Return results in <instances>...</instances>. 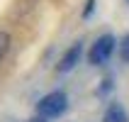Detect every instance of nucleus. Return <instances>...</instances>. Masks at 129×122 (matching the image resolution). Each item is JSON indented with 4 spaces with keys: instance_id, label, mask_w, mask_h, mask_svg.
<instances>
[{
    "instance_id": "7",
    "label": "nucleus",
    "mask_w": 129,
    "mask_h": 122,
    "mask_svg": "<svg viewBox=\"0 0 129 122\" xmlns=\"http://www.w3.org/2000/svg\"><path fill=\"white\" fill-rule=\"evenodd\" d=\"M110 88H112V81H110V78H105V81H102V86H100V90H98V93H100V95H105V93H110Z\"/></svg>"
},
{
    "instance_id": "5",
    "label": "nucleus",
    "mask_w": 129,
    "mask_h": 122,
    "mask_svg": "<svg viewBox=\"0 0 129 122\" xmlns=\"http://www.w3.org/2000/svg\"><path fill=\"white\" fill-rule=\"evenodd\" d=\"M10 46H12V37H10V32H5V29H0V61L7 56V51H10Z\"/></svg>"
},
{
    "instance_id": "10",
    "label": "nucleus",
    "mask_w": 129,
    "mask_h": 122,
    "mask_svg": "<svg viewBox=\"0 0 129 122\" xmlns=\"http://www.w3.org/2000/svg\"><path fill=\"white\" fill-rule=\"evenodd\" d=\"M127 3H129V0H127Z\"/></svg>"
},
{
    "instance_id": "9",
    "label": "nucleus",
    "mask_w": 129,
    "mask_h": 122,
    "mask_svg": "<svg viewBox=\"0 0 129 122\" xmlns=\"http://www.w3.org/2000/svg\"><path fill=\"white\" fill-rule=\"evenodd\" d=\"M27 122H49V120H46V117H42V115H37V117H29Z\"/></svg>"
},
{
    "instance_id": "2",
    "label": "nucleus",
    "mask_w": 129,
    "mask_h": 122,
    "mask_svg": "<svg viewBox=\"0 0 129 122\" xmlns=\"http://www.w3.org/2000/svg\"><path fill=\"white\" fill-rule=\"evenodd\" d=\"M115 49H117V39H115V37H112V34H100L93 42L90 51H88V64H90V66L107 64V59L115 54Z\"/></svg>"
},
{
    "instance_id": "4",
    "label": "nucleus",
    "mask_w": 129,
    "mask_h": 122,
    "mask_svg": "<svg viewBox=\"0 0 129 122\" xmlns=\"http://www.w3.org/2000/svg\"><path fill=\"white\" fill-rule=\"evenodd\" d=\"M102 122H129L127 110H124L119 103H112V105L105 110V117H102Z\"/></svg>"
},
{
    "instance_id": "3",
    "label": "nucleus",
    "mask_w": 129,
    "mask_h": 122,
    "mask_svg": "<svg viewBox=\"0 0 129 122\" xmlns=\"http://www.w3.org/2000/svg\"><path fill=\"white\" fill-rule=\"evenodd\" d=\"M80 56H83V42H73L68 49L63 51V56L58 59V64H56V71L58 73H71L76 66H78Z\"/></svg>"
},
{
    "instance_id": "6",
    "label": "nucleus",
    "mask_w": 129,
    "mask_h": 122,
    "mask_svg": "<svg viewBox=\"0 0 129 122\" xmlns=\"http://www.w3.org/2000/svg\"><path fill=\"white\" fill-rule=\"evenodd\" d=\"M117 49H119V59L122 61H129V34L122 37V42L117 44Z\"/></svg>"
},
{
    "instance_id": "8",
    "label": "nucleus",
    "mask_w": 129,
    "mask_h": 122,
    "mask_svg": "<svg viewBox=\"0 0 129 122\" xmlns=\"http://www.w3.org/2000/svg\"><path fill=\"white\" fill-rule=\"evenodd\" d=\"M93 7H95V0H88V3H85V10H83V17H90Z\"/></svg>"
},
{
    "instance_id": "1",
    "label": "nucleus",
    "mask_w": 129,
    "mask_h": 122,
    "mask_svg": "<svg viewBox=\"0 0 129 122\" xmlns=\"http://www.w3.org/2000/svg\"><path fill=\"white\" fill-rule=\"evenodd\" d=\"M68 110V95L63 90H51L37 103V115L46 117V120H54V117H61Z\"/></svg>"
}]
</instances>
